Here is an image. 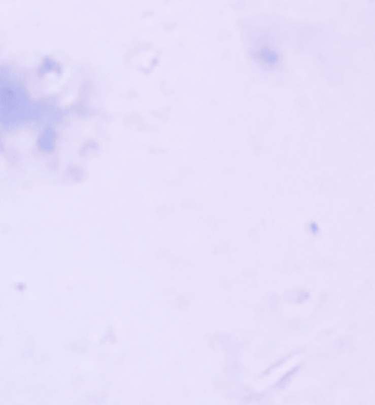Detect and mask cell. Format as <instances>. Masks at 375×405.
Here are the masks:
<instances>
[{"instance_id": "1", "label": "cell", "mask_w": 375, "mask_h": 405, "mask_svg": "<svg viewBox=\"0 0 375 405\" xmlns=\"http://www.w3.org/2000/svg\"><path fill=\"white\" fill-rule=\"evenodd\" d=\"M251 57L254 62L259 64L265 70H274L279 69L282 64V53L274 46L272 40L267 34H261L254 38L252 47H251Z\"/></svg>"}]
</instances>
